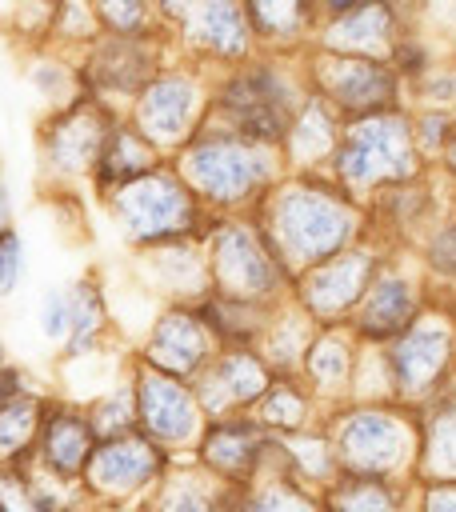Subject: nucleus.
<instances>
[{"label":"nucleus","instance_id":"15","mask_svg":"<svg viewBox=\"0 0 456 512\" xmlns=\"http://www.w3.org/2000/svg\"><path fill=\"white\" fill-rule=\"evenodd\" d=\"M92 448H96V432H92L84 408L48 396L44 412H40V428H36L28 468H36L40 476H48L56 484H80Z\"/></svg>","mask_w":456,"mask_h":512},{"label":"nucleus","instance_id":"21","mask_svg":"<svg viewBox=\"0 0 456 512\" xmlns=\"http://www.w3.org/2000/svg\"><path fill=\"white\" fill-rule=\"evenodd\" d=\"M228 504L232 492L224 484L204 476L188 456H176L132 512H228Z\"/></svg>","mask_w":456,"mask_h":512},{"label":"nucleus","instance_id":"12","mask_svg":"<svg viewBox=\"0 0 456 512\" xmlns=\"http://www.w3.org/2000/svg\"><path fill=\"white\" fill-rule=\"evenodd\" d=\"M272 448V436L248 416H220V420H208L204 432L196 436L188 460L212 476L216 484H224L228 492H240L244 484H252L260 476V464Z\"/></svg>","mask_w":456,"mask_h":512},{"label":"nucleus","instance_id":"14","mask_svg":"<svg viewBox=\"0 0 456 512\" xmlns=\"http://www.w3.org/2000/svg\"><path fill=\"white\" fill-rule=\"evenodd\" d=\"M272 376L276 372L264 364V356L252 344H232V348H216V356L188 380V388L204 420H220V416L248 412L264 396Z\"/></svg>","mask_w":456,"mask_h":512},{"label":"nucleus","instance_id":"32","mask_svg":"<svg viewBox=\"0 0 456 512\" xmlns=\"http://www.w3.org/2000/svg\"><path fill=\"white\" fill-rule=\"evenodd\" d=\"M196 40L204 48H212L216 56H240L244 44H248V28H244V16L232 0H204L196 24H192Z\"/></svg>","mask_w":456,"mask_h":512},{"label":"nucleus","instance_id":"36","mask_svg":"<svg viewBox=\"0 0 456 512\" xmlns=\"http://www.w3.org/2000/svg\"><path fill=\"white\" fill-rule=\"evenodd\" d=\"M36 320H40L44 340L64 344V340H68V288H48L44 300H40Z\"/></svg>","mask_w":456,"mask_h":512},{"label":"nucleus","instance_id":"16","mask_svg":"<svg viewBox=\"0 0 456 512\" xmlns=\"http://www.w3.org/2000/svg\"><path fill=\"white\" fill-rule=\"evenodd\" d=\"M320 100H328L340 120L396 108V72L372 56H332L316 68Z\"/></svg>","mask_w":456,"mask_h":512},{"label":"nucleus","instance_id":"28","mask_svg":"<svg viewBox=\"0 0 456 512\" xmlns=\"http://www.w3.org/2000/svg\"><path fill=\"white\" fill-rule=\"evenodd\" d=\"M320 496V512H408L412 480H372V476H336Z\"/></svg>","mask_w":456,"mask_h":512},{"label":"nucleus","instance_id":"30","mask_svg":"<svg viewBox=\"0 0 456 512\" xmlns=\"http://www.w3.org/2000/svg\"><path fill=\"white\" fill-rule=\"evenodd\" d=\"M280 452H284V468L296 484L312 488V492H324L340 472H336V456H332V444L328 436L316 428L308 432H296V436H284L280 440Z\"/></svg>","mask_w":456,"mask_h":512},{"label":"nucleus","instance_id":"2","mask_svg":"<svg viewBox=\"0 0 456 512\" xmlns=\"http://www.w3.org/2000/svg\"><path fill=\"white\" fill-rule=\"evenodd\" d=\"M180 180L192 188V196L204 204V212H244L260 208L268 188L280 176L276 148L256 144L228 124L220 128H196V136L180 148L176 160Z\"/></svg>","mask_w":456,"mask_h":512},{"label":"nucleus","instance_id":"29","mask_svg":"<svg viewBox=\"0 0 456 512\" xmlns=\"http://www.w3.org/2000/svg\"><path fill=\"white\" fill-rule=\"evenodd\" d=\"M44 400L48 396H40V392L0 400V468H28L32 464V444H36Z\"/></svg>","mask_w":456,"mask_h":512},{"label":"nucleus","instance_id":"25","mask_svg":"<svg viewBox=\"0 0 456 512\" xmlns=\"http://www.w3.org/2000/svg\"><path fill=\"white\" fill-rule=\"evenodd\" d=\"M248 416L272 436V440H284V436H296V432H308L320 424L324 408L320 400L304 388L300 376H272V384L264 388V396L248 408Z\"/></svg>","mask_w":456,"mask_h":512},{"label":"nucleus","instance_id":"23","mask_svg":"<svg viewBox=\"0 0 456 512\" xmlns=\"http://www.w3.org/2000/svg\"><path fill=\"white\" fill-rule=\"evenodd\" d=\"M228 512H320V496L288 476L280 440H272L260 476L240 492H232Z\"/></svg>","mask_w":456,"mask_h":512},{"label":"nucleus","instance_id":"43","mask_svg":"<svg viewBox=\"0 0 456 512\" xmlns=\"http://www.w3.org/2000/svg\"><path fill=\"white\" fill-rule=\"evenodd\" d=\"M0 364H4V336H0Z\"/></svg>","mask_w":456,"mask_h":512},{"label":"nucleus","instance_id":"17","mask_svg":"<svg viewBox=\"0 0 456 512\" xmlns=\"http://www.w3.org/2000/svg\"><path fill=\"white\" fill-rule=\"evenodd\" d=\"M424 312V292L412 276H404L400 268L380 264V272L372 276L368 292L360 296V304L348 316V332L360 344H388L392 336H400L416 316Z\"/></svg>","mask_w":456,"mask_h":512},{"label":"nucleus","instance_id":"37","mask_svg":"<svg viewBox=\"0 0 456 512\" xmlns=\"http://www.w3.org/2000/svg\"><path fill=\"white\" fill-rule=\"evenodd\" d=\"M408 512H456V480H412Z\"/></svg>","mask_w":456,"mask_h":512},{"label":"nucleus","instance_id":"7","mask_svg":"<svg viewBox=\"0 0 456 512\" xmlns=\"http://www.w3.org/2000/svg\"><path fill=\"white\" fill-rule=\"evenodd\" d=\"M172 460V452H164L140 432L96 440L80 476V492L92 512H132L140 496L168 472Z\"/></svg>","mask_w":456,"mask_h":512},{"label":"nucleus","instance_id":"38","mask_svg":"<svg viewBox=\"0 0 456 512\" xmlns=\"http://www.w3.org/2000/svg\"><path fill=\"white\" fill-rule=\"evenodd\" d=\"M248 12L268 32H292L300 24V0H248Z\"/></svg>","mask_w":456,"mask_h":512},{"label":"nucleus","instance_id":"9","mask_svg":"<svg viewBox=\"0 0 456 512\" xmlns=\"http://www.w3.org/2000/svg\"><path fill=\"white\" fill-rule=\"evenodd\" d=\"M384 256L376 248H364V244H352L304 272L292 276V288H296V308L316 324V328H328V324H348L352 308L360 304V296L368 292L372 276L380 272Z\"/></svg>","mask_w":456,"mask_h":512},{"label":"nucleus","instance_id":"1","mask_svg":"<svg viewBox=\"0 0 456 512\" xmlns=\"http://www.w3.org/2000/svg\"><path fill=\"white\" fill-rule=\"evenodd\" d=\"M264 212V240L284 264L288 276L352 248L360 240V204L332 180L320 176H296L284 184H272L260 200Z\"/></svg>","mask_w":456,"mask_h":512},{"label":"nucleus","instance_id":"41","mask_svg":"<svg viewBox=\"0 0 456 512\" xmlns=\"http://www.w3.org/2000/svg\"><path fill=\"white\" fill-rule=\"evenodd\" d=\"M12 232V196H8V184L0 176V236Z\"/></svg>","mask_w":456,"mask_h":512},{"label":"nucleus","instance_id":"24","mask_svg":"<svg viewBox=\"0 0 456 512\" xmlns=\"http://www.w3.org/2000/svg\"><path fill=\"white\" fill-rule=\"evenodd\" d=\"M340 128H344L340 112L328 100L308 96V100H300V108H296L284 140H280L284 144V156L296 168H308V176H316L328 164V156H332V148L340 140Z\"/></svg>","mask_w":456,"mask_h":512},{"label":"nucleus","instance_id":"27","mask_svg":"<svg viewBox=\"0 0 456 512\" xmlns=\"http://www.w3.org/2000/svg\"><path fill=\"white\" fill-rule=\"evenodd\" d=\"M160 164V152L128 124V120H112L108 132H104V144H100V156H96V188L100 192H116L120 184L152 172Z\"/></svg>","mask_w":456,"mask_h":512},{"label":"nucleus","instance_id":"42","mask_svg":"<svg viewBox=\"0 0 456 512\" xmlns=\"http://www.w3.org/2000/svg\"><path fill=\"white\" fill-rule=\"evenodd\" d=\"M324 4H328L332 12H340V16H348V12H356L364 0H324Z\"/></svg>","mask_w":456,"mask_h":512},{"label":"nucleus","instance_id":"35","mask_svg":"<svg viewBox=\"0 0 456 512\" xmlns=\"http://www.w3.org/2000/svg\"><path fill=\"white\" fill-rule=\"evenodd\" d=\"M452 140V120L448 112H424L420 120H412V144H416V156H436L444 144Z\"/></svg>","mask_w":456,"mask_h":512},{"label":"nucleus","instance_id":"31","mask_svg":"<svg viewBox=\"0 0 456 512\" xmlns=\"http://www.w3.org/2000/svg\"><path fill=\"white\" fill-rule=\"evenodd\" d=\"M104 296L92 280H80L68 288V340H64V356L68 360H84L92 356V348L100 344L104 332Z\"/></svg>","mask_w":456,"mask_h":512},{"label":"nucleus","instance_id":"20","mask_svg":"<svg viewBox=\"0 0 456 512\" xmlns=\"http://www.w3.org/2000/svg\"><path fill=\"white\" fill-rule=\"evenodd\" d=\"M112 116L96 104V100H76L68 104L44 132V160L64 172V176H80L96 168L104 132H108Z\"/></svg>","mask_w":456,"mask_h":512},{"label":"nucleus","instance_id":"4","mask_svg":"<svg viewBox=\"0 0 456 512\" xmlns=\"http://www.w3.org/2000/svg\"><path fill=\"white\" fill-rule=\"evenodd\" d=\"M328 172H332V184H340L352 200L376 196L396 184H412L420 176L412 120L400 108L344 120L340 140L328 156Z\"/></svg>","mask_w":456,"mask_h":512},{"label":"nucleus","instance_id":"8","mask_svg":"<svg viewBox=\"0 0 456 512\" xmlns=\"http://www.w3.org/2000/svg\"><path fill=\"white\" fill-rule=\"evenodd\" d=\"M384 372L396 404L420 408L452 392V324L444 312H420L400 336L384 344Z\"/></svg>","mask_w":456,"mask_h":512},{"label":"nucleus","instance_id":"13","mask_svg":"<svg viewBox=\"0 0 456 512\" xmlns=\"http://www.w3.org/2000/svg\"><path fill=\"white\" fill-rule=\"evenodd\" d=\"M204 116V92L192 76L180 72H164V76H148V84L136 92V108H132V128L156 148H184Z\"/></svg>","mask_w":456,"mask_h":512},{"label":"nucleus","instance_id":"26","mask_svg":"<svg viewBox=\"0 0 456 512\" xmlns=\"http://www.w3.org/2000/svg\"><path fill=\"white\" fill-rule=\"evenodd\" d=\"M0 512H92L80 484H56L36 468H0Z\"/></svg>","mask_w":456,"mask_h":512},{"label":"nucleus","instance_id":"10","mask_svg":"<svg viewBox=\"0 0 456 512\" xmlns=\"http://www.w3.org/2000/svg\"><path fill=\"white\" fill-rule=\"evenodd\" d=\"M216 108L232 132L276 148L300 108V96L288 88V80L276 68H240L220 88Z\"/></svg>","mask_w":456,"mask_h":512},{"label":"nucleus","instance_id":"40","mask_svg":"<svg viewBox=\"0 0 456 512\" xmlns=\"http://www.w3.org/2000/svg\"><path fill=\"white\" fill-rule=\"evenodd\" d=\"M452 236H456V232H452V224L444 220L440 232H432V240H428V268L440 272L444 280L452 276Z\"/></svg>","mask_w":456,"mask_h":512},{"label":"nucleus","instance_id":"11","mask_svg":"<svg viewBox=\"0 0 456 512\" xmlns=\"http://www.w3.org/2000/svg\"><path fill=\"white\" fill-rule=\"evenodd\" d=\"M132 396H136V432L172 456H188L208 424L192 388L184 380H172L140 364L132 376Z\"/></svg>","mask_w":456,"mask_h":512},{"label":"nucleus","instance_id":"34","mask_svg":"<svg viewBox=\"0 0 456 512\" xmlns=\"http://www.w3.org/2000/svg\"><path fill=\"white\" fill-rule=\"evenodd\" d=\"M388 28H392V20H388V12L384 8H356V12H348L344 16V24H336V44H344V48H360V52H372V44L376 40H384L388 36Z\"/></svg>","mask_w":456,"mask_h":512},{"label":"nucleus","instance_id":"5","mask_svg":"<svg viewBox=\"0 0 456 512\" xmlns=\"http://www.w3.org/2000/svg\"><path fill=\"white\" fill-rule=\"evenodd\" d=\"M204 268L208 296L252 308H276L280 292L292 284L252 220H212L204 232Z\"/></svg>","mask_w":456,"mask_h":512},{"label":"nucleus","instance_id":"39","mask_svg":"<svg viewBox=\"0 0 456 512\" xmlns=\"http://www.w3.org/2000/svg\"><path fill=\"white\" fill-rule=\"evenodd\" d=\"M20 276H24V240L16 232H4L0 236V296L16 292Z\"/></svg>","mask_w":456,"mask_h":512},{"label":"nucleus","instance_id":"19","mask_svg":"<svg viewBox=\"0 0 456 512\" xmlns=\"http://www.w3.org/2000/svg\"><path fill=\"white\" fill-rule=\"evenodd\" d=\"M356 356H360V340L340 328V324H328V328H316L304 356H300V380L304 388L320 400V408H332V404H344L352 396V384H356Z\"/></svg>","mask_w":456,"mask_h":512},{"label":"nucleus","instance_id":"18","mask_svg":"<svg viewBox=\"0 0 456 512\" xmlns=\"http://www.w3.org/2000/svg\"><path fill=\"white\" fill-rule=\"evenodd\" d=\"M216 340L212 332L204 328V320L196 316V308H168L152 328H148V340H144V352H140V364L152 368V372H164L172 380H192L212 356H216Z\"/></svg>","mask_w":456,"mask_h":512},{"label":"nucleus","instance_id":"22","mask_svg":"<svg viewBox=\"0 0 456 512\" xmlns=\"http://www.w3.org/2000/svg\"><path fill=\"white\" fill-rule=\"evenodd\" d=\"M412 480H456V412L452 392L416 408V460Z\"/></svg>","mask_w":456,"mask_h":512},{"label":"nucleus","instance_id":"6","mask_svg":"<svg viewBox=\"0 0 456 512\" xmlns=\"http://www.w3.org/2000/svg\"><path fill=\"white\" fill-rule=\"evenodd\" d=\"M108 196H112V216H116L120 232L140 248L180 244V240L204 236L212 224L204 204L192 196V188L168 164H156L152 172L120 184Z\"/></svg>","mask_w":456,"mask_h":512},{"label":"nucleus","instance_id":"33","mask_svg":"<svg viewBox=\"0 0 456 512\" xmlns=\"http://www.w3.org/2000/svg\"><path fill=\"white\" fill-rule=\"evenodd\" d=\"M96 440H108V436H128L136 432V396H132V380L128 384H116L108 388L100 400H92L84 408Z\"/></svg>","mask_w":456,"mask_h":512},{"label":"nucleus","instance_id":"3","mask_svg":"<svg viewBox=\"0 0 456 512\" xmlns=\"http://www.w3.org/2000/svg\"><path fill=\"white\" fill-rule=\"evenodd\" d=\"M320 432L332 444L340 476L412 480L416 408L396 400H344L324 408Z\"/></svg>","mask_w":456,"mask_h":512}]
</instances>
